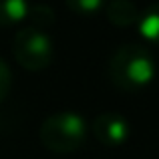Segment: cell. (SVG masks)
<instances>
[{
	"mask_svg": "<svg viewBox=\"0 0 159 159\" xmlns=\"http://www.w3.org/2000/svg\"><path fill=\"white\" fill-rule=\"evenodd\" d=\"M109 77L123 91H137L147 87L157 77V62L145 44H121L109 61Z\"/></svg>",
	"mask_w": 159,
	"mask_h": 159,
	"instance_id": "6da1fadb",
	"label": "cell"
},
{
	"mask_svg": "<svg viewBox=\"0 0 159 159\" xmlns=\"http://www.w3.org/2000/svg\"><path fill=\"white\" fill-rule=\"evenodd\" d=\"M89 135V125L85 117L77 111H57L43 121L39 129V139L48 151L73 153L81 149Z\"/></svg>",
	"mask_w": 159,
	"mask_h": 159,
	"instance_id": "7a4b0ae2",
	"label": "cell"
},
{
	"mask_svg": "<svg viewBox=\"0 0 159 159\" xmlns=\"http://www.w3.org/2000/svg\"><path fill=\"white\" fill-rule=\"evenodd\" d=\"M12 54H14L16 62L22 69L39 73V70H44L51 65L54 47H52L51 36L44 30L34 26H24L14 34Z\"/></svg>",
	"mask_w": 159,
	"mask_h": 159,
	"instance_id": "3957f363",
	"label": "cell"
},
{
	"mask_svg": "<svg viewBox=\"0 0 159 159\" xmlns=\"http://www.w3.org/2000/svg\"><path fill=\"white\" fill-rule=\"evenodd\" d=\"M91 129L95 133V139L105 147H121L131 133V125H129L127 117H123L117 111L99 113Z\"/></svg>",
	"mask_w": 159,
	"mask_h": 159,
	"instance_id": "277c9868",
	"label": "cell"
},
{
	"mask_svg": "<svg viewBox=\"0 0 159 159\" xmlns=\"http://www.w3.org/2000/svg\"><path fill=\"white\" fill-rule=\"evenodd\" d=\"M139 8L137 4L129 2V0H115V2L105 4V16L111 24L115 26H131L137 24L139 20Z\"/></svg>",
	"mask_w": 159,
	"mask_h": 159,
	"instance_id": "5b68a950",
	"label": "cell"
},
{
	"mask_svg": "<svg viewBox=\"0 0 159 159\" xmlns=\"http://www.w3.org/2000/svg\"><path fill=\"white\" fill-rule=\"evenodd\" d=\"M137 30L147 43L159 44V2L149 4L147 8H143L139 12Z\"/></svg>",
	"mask_w": 159,
	"mask_h": 159,
	"instance_id": "8992f818",
	"label": "cell"
},
{
	"mask_svg": "<svg viewBox=\"0 0 159 159\" xmlns=\"http://www.w3.org/2000/svg\"><path fill=\"white\" fill-rule=\"evenodd\" d=\"M30 2L26 0H0V24L10 26L26 20Z\"/></svg>",
	"mask_w": 159,
	"mask_h": 159,
	"instance_id": "52a82bcc",
	"label": "cell"
},
{
	"mask_svg": "<svg viewBox=\"0 0 159 159\" xmlns=\"http://www.w3.org/2000/svg\"><path fill=\"white\" fill-rule=\"evenodd\" d=\"M26 18L30 20V26L44 30V28H48V26L54 24V20H57V12H54V8L48 6V4H30Z\"/></svg>",
	"mask_w": 159,
	"mask_h": 159,
	"instance_id": "ba28073f",
	"label": "cell"
},
{
	"mask_svg": "<svg viewBox=\"0 0 159 159\" xmlns=\"http://www.w3.org/2000/svg\"><path fill=\"white\" fill-rule=\"evenodd\" d=\"M66 6L79 16H95L97 12L105 10V2L101 0H69Z\"/></svg>",
	"mask_w": 159,
	"mask_h": 159,
	"instance_id": "9c48e42d",
	"label": "cell"
},
{
	"mask_svg": "<svg viewBox=\"0 0 159 159\" xmlns=\"http://www.w3.org/2000/svg\"><path fill=\"white\" fill-rule=\"evenodd\" d=\"M10 89H12V70L6 65V61L0 57V103L8 97Z\"/></svg>",
	"mask_w": 159,
	"mask_h": 159,
	"instance_id": "30bf717a",
	"label": "cell"
}]
</instances>
